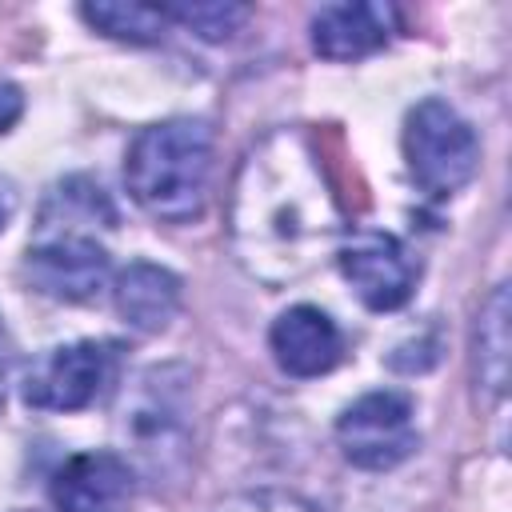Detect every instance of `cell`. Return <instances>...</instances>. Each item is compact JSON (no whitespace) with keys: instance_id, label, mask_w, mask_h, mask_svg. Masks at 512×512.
<instances>
[{"instance_id":"1","label":"cell","mask_w":512,"mask_h":512,"mask_svg":"<svg viewBox=\"0 0 512 512\" xmlns=\"http://www.w3.org/2000/svg\"><path fill=\"white\" fill-rule=\"evenodd\" d=\"M232 236L240 260L264 280L308 272L336 236L332 192L296 132L268 136L244 160L232 196Z\"/></svg>"},{"instance_id":"2","label":"cell","mask_w":512,"mask_h":512,"mask_svg":"<svg viewBox=\"0 0 512 512\" xmlns=\"http://www.w3.org/2000/svg\"><path fill=\"white\" fill-rule=\"evenodd\" d=\"M124 180L132 200L152 220H200L212 184V128L192 116H172L140 128L124 160Z\"/></svg>"},{"instance_id":"3","label":"cell","mask_w":512,"mask_h":512,"mask_svg":"<svg viewBox=\"0 0 512 512\" xmlns=\"http://www.w3.org/2000/svg\"><path fill=\"white\" fill-rule=\"evenodd\" d=\"M404 160L412 180L444 200L456 196L480 168V140L448 100H420L404 120Z\"/></svg>"},{"instance_id":"4","label":"cell","mask_w":512,"mask_h":512,"mask_svg":"<svg viewBox=\"0 0 512 512\" xmlns=\"http://www.w3.org/2000/svg\"><path fill=\"white\" fill-rule=\"evenodd\" d=\"M336 440L344 460L364 472H388L404 464L420 444L412 396L380 388L352 400L336 420Z\"/></svg>"},{"instance_id":"5","label":"cell","mask_w":512,"mask_h":512,"mask_svg":"<svg viewBox=\"0 0 512 512\" xmlns=\"http://www.w3.org/2000/svg\"><path fill=\"white\" fill-rule=\"evenodd\" d=\"M116 372V348L108 340H72L52 348L24 376V400L40 412H80L100 400Z\"/></svg>"},{"instance_id":"6","label":"cell","mask_w":512,"mask_h":512,"mask_svg":"<svg viewBox=\"0 0 512 512\" xmlns=\"http://www.w3.org/2000/svg\"><path fill=\"white\" fill-rule=\"evenodd\" d=\"M24 276L40 296L84 304L108 284V248L88 232H36L24 256Z\"/></svg>"},{"instance_id":"7","label":"cell","mask_w":512,"mask_h":512,"mask_svg":"<svg viewBox=\"0 0 512 512\" xmlns=\"http://www.w3.org/2000/svg\"><path fill=\"white\" fill-rule=\"evenodd\" d=\"M336 264H340V276L360 296V304L372 312H392L408 304L420 276L416 256L392 232H380V228H360L344 236L336 248Z\"/></svg>"},{"instance_id":"8","label":"cell","mask_w":512,"mask_h":512,"mask_svg":"<svg viewBox=\"0 0 512 512\" xmlns=\"http://www.w3.org/2000/svg\"><path fill=\"white\" fill-rule=\"evenodd\" d=\"M48 492L56 512H132L136 476L116 452H76L56 468Z\"/></svg>"},{"instance_id":"9","label":"cell","mask_w":512,"mask_h":512,"mask_svg":"<svg viewBox=\"0 0 512 512\" xmlns=\"http://www.w3.org/2000/svg\"><path fill=\"white\" fill-rule=\"evenodd\" d=\"M268 344H272L276 364L296 380L332 372L340 360V348H344L340 328L316 304H292L288 312H280L268 332Z\"/></svg>"},{"instance_id":"10","label":"cell","mask_w":512,"mask_h":512,"mask_svg":"<svg viewBox=\"0 0 512 512\" xmlns=\"http://www.w3.org/2000/svg\"><path fill=\"white\" fill-rule=\"evenodd\" d=\"M392 24H396V12L384 4H364V0L324 4L312 16V48L336 64L360 60V56H372L376 48L388 44Z\"/></svg>"},{"instance_id":"11","label":"cell","mask_w":512,"mask_h":512,"mask_svg":"<svg viewBox=\"0 0 512 512\" xmlns=\"http://www.w3.org/2000/svg\"><path fill=\"white\" fill-rule=\"evenodd\" d=\"M180 296H184L180 276L168 272L164 264H148V260H132L116 276V288H112L120 320L140 336L164 332L180 312Z\"/></svg>"},{"instance_id":"12","label":"cell","mask_w":512,"mask_h":512,"mask_svg":"<svg viewBox=\"0 0 512 512\" xmlns=\"http://www.w3.org/2000/svg\"><path fill=\"white\" fill-rule=\"evenodd\" d=\"M112 224H116V212H112L104 188L88 176H68L48 192L40 220H36V232H88V236H96V228H112Z\"/></svg>"},{"instance_id":"13","label":"cell","mask_w":512,"mask_h":512,"mask_svg":"<svg viewBox=\"0 0 512 512\" xmlns=\"http://www.w3.org/2000/svg\"><path fill=\"white\" fill-rule=\"evenodd\" d=\"M144 392L136 396V404L124 412V428L136 436L140 452H160V444L172 440V432H180V416L184 404L176 400V392L168 388V368H152L144 376Z\"/></svg>"},{"instance_id":"14","label":"cell","mask_w":512,"mask_h":512,"mask_svg":"<svg viewBox=\"0 0 512 512\" xmlns=\"http://www.w3.org/2000/svg\"><path fill=\"white\" fill-rule=\"evenodd\" d=\"M508 284H496L492 296L484 300L480 316H476V336H472V352H476V380L492 392L504 396L508 388Z\"/></svg>"},{"instance_id":"15","label":"cell","mask_w":512,"mask_h":512,"mask_svg":"<svg viewBox=\"0 0 512 512\" xmlns=\"http://www.w3.org/2000/svg\"><path fill=\"white\" fill-rule=\"evenodd\" d=\"M80 16L88 28H96L108 40L120 44H156L168 28L164 8H148V4H124V0H96V4H80Z\"/></svg>"},{"instance_id":"16","label":"cell","mask_w":512,"mask_h":512,"mask_svg":"<svg viewBox=\"0 0 512 512\" xmlns=\"http://www.w3.org/2000/svg\"><path fill=\"white\" fill-rule=\"evenodd\" d=\"M164 16H168V24H180V28L196 32L200 40L220 44L244 28L248 8L232 4V0H184V4H164Z\"/></svg>"},{"instance_id":"17","label":"cell","mask_w":512,"mask_h":512,"mask_svg":"<svg viewBox=\"0 0 512 512\" xmlns=\"http://www.w3.org/2000/svg\"><path fill=\"white\" fill-rule=\"evenodd\" d=\"M24 116V92L8 80H0V132H8Z\"/></svg>"},{"instance_id":"18","label":"cell","mask_w":512,"mask_h":512,"mask_svg":"<svg viewBox=\"0 0 512 512\" xmlns=\"http://www.w3.org/2000/svg\"><path fill=\"white\" fill-rule=\"evenodd\" d=\"M12 212H16V188H12V180H8V176H0V232L8 228Z\"/></svg>"},{"instance_id":"19","label":"cell","mask_w":512,"mask_h":512,"mask_svg":"<svg viewBox=\"0 0 512 512\" xmlns=\"http://www.w3.org/2000/svg\"><path fill=\"white\" fill-rule=\"evenodd\" d=\"M4 380H8V368H4V352H0V408H4Z\"/></svg>"}]
</instances>
